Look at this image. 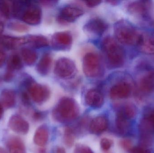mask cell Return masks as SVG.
<instances>
[{
    "mask_svg": "<svg viewBox=\"0 0 154 153\" xmlns=\"http://www.w3.org/2000/svg\"><path fill=\"white\" fill-rule=\"evenodd\" d=\"M102 49L111 68L121 67L124 65L125 55L124 50L116 41L111 37H107L102 43Z\"/></svg>",
    "mask_w": 154,
    "mask_h": 153,
    "instance_id": "6da1fadb",
    "label": "cell"
},
{
    "mask_svg": "<svg viewBox=\"0 0 154 153\" xmlns=\"http://www.w3.org/2000/svg\"><path fill=\"white\" fill-rule=\"evenodd\" d=\"M114 32L117 40L126 45H138L142 34L129 22L125 20L118 22L114 26Z\"/></svg>",
    "mask_w": 154,
    "mask_h": 153,
    "instance_id": "7a4b0ae2",
    "label": "cell"
},
{
    "mask_svg": "<svg viewBox=\"0 0 154 153\" xmlns=\"http://www.w3.org/2000/svg\"><path fill=\"white\" fill-rule=\"evenodd\" d=\"M79 113L76 102L68 97L62 98L53 111V116L59 121H70L75 119Z\"/></svg>",
    "mask_w": 154,
    "mask_h": 153,
    "instance_id": "3957f363",
    "label": "cell"
},
{
    "mask_svg": "<svg viewBox=\"0 0 154 153\" xmlns=\"http://www.w3.org/2000/svg\"><path fill=\"white\" fill-rule=\"evenodd\" d=\"M82 68L84 73L88 77H98L102 72L101 62L98 56L94 53H87L83 57Z\"/></svg>",
    "mask_w": 154,
    "mask_h": 153,
    "instance_id": "277c9868",
    "label": "cell"
},
{
    "mask_svg": "<svg viewBox=\"0 0 154 153\" xmlns=\"http://www.w3.org/2000/svg\"><path fill=\"white\" fill-rule=\"evenodd\" d=\"M76 66L73 60L67 57H61L57 60L54 67V73L60 78L68 79L75 75Z\"/></svg>",
    "mask_w": 154,
    "mask_h": 153,
    "instance_id": "5b68a950",
    "label": "cell"
},
{
    "mask_svg": "<svg viewBox=\"0 0 154 153\" xmlns=\"http://www.w3.org/2000/svg\"><path fill=\"white\" fill-rule=\"evenodd\" d=\"M28 90L33 100L38 103L45 102L51 95L50 90L47 86L36 83L29 84Z\"/></svg>",
    "mask_w": 154,
    "mask_h": 153,
    "instance_id": "8992f818",
    "label": "cell"
},
{
    "mask_svg": "<svg viewBox=\"0 0 154 153\" xmlns=\"http://www.w3.org/2000/svg\"><path fill=\"white\" fill-rule=\"evenodd\" d=\"M73 38L70 33L67 32H58L55 33L52 38L53 47L58 50L68 49L71 46Z\"/></svg>",
    "mask_w": 154,
    "mask_h": 153,
    "instance_id": "52a82bcc",
    "label": "cell"
},
{
    "mask_svg": "<svg viewBox=\"0 0 154 153\" xmlns=\"http://www.w3.org/2000/svg\"><path fill=\"white\" fill-rule=\"evenodd\" d=\"M108 28V25L104 21L100 18L91 19L84 26L85 31L97 36H101Z\"/></svg>",
    "mask_w": 154,
    "mask_h": 153,
    "instance_id": "ba28073f",
    "label": "cell"
},
{
    "mask_svg": "<svg viewBox=\"0 0 154 153\" xmlns=\"http://www.w3.org/2000/svg\"><path fill=\"white\" fill-rule=\"evenodd\" d=\"M9 126L13 131L20 134H26L29 129V123L18 115L11 116L9 119Z\"/></svg>",
    "mask_w": 154,
    "mask_h": 153,
    "instance_id": "9c48e42d",
    "label": "cell"
},
{
    "mask_svg": "<svg viewBox=\"0 0 154 153\" xmlns=\"http://www.w3.org/2000/svg\"><path fill=\"white\" fill-rule=\"evenodd\" d=\"M84 12L81 9L74 6H67L62 8L59 14L58 19L62 22L75 21L83 15Z\"/></svg>",
    "mask_w": 154,
    "mask_h": 153,
    "instance_id": "30bf717a",
    "label": "cell"
},
{
    "mask_svg": "<svg viewBox=\"0 0 154 153\" xmlns=\"http://www.w3.org/2000/svg\"><path fill=\"white\" fill-rule=\"evenodd\" d=\"M151 7L149 1H137L130 4L128 9L131 14L137 17H145L149 13Z\"/></svg>",
    "mask_w": 154,
    "mask_h": 153,
    "instance_id": "8fae6325",
    "label": "cell"
},
{
    "mask_svg": "<svg viewBox=\"0 0 154 153\" xmlns=\"http://www.w3.org/2000/svg\"><path fill=\"white\" fill-rule=\"evenodd\" d=\"M42 11L38 5L31 4L25 10L23 19L26 23L30 25H38L40 22Z\"/></svg>",
    "mask_w": 154,
    "mask_h": 153,
    "instance_id": "7c38bea8",
    "label": "cell"
},
{
    "mask_svg": "<svg viewBox=\"0 0 154 153\" xmlns=\"http://www.w3.org/2000/svg\"><path fill=\"white\" fill-rule=\"evenodd\" d=\"M131 87L126 82L118 83L110 89L109 95L113 99H123L127 98L130 95Z\"/></svg>",
    "mask_w": 154,
    "mask_h": 153,
    "instance_id": "4fadbf2b",
    "label": "cell"
},
{
    "mask_svg": "<svg viewBox=\"0 0 154 153\" xmlns=\"http://www.w3.org/2000/svg\"><path fill=\"white\" fill-rule=\"evenodd\" d=\"M85 102L88 106L95 108H98L103 105L104 97L99 91L92 89L86 93Z\"/></svg>",
    "mask_w": 154,
    "mask_h": 153,
    "instance_id": "5bb4252c",
    "label": "cell"
},
{
    "mask_svg": "<svg viewBox=\"0 0 154 153\" xmlns=\"http://www.w3.org/2000/svg\"><path fill=\"white\" fill-rule=\"evenodd\" d=\"M108 121L105 117L98 116L94 118L90 125V129L92 134H99L107 128Z\"/></svg>",
    "mask_w": 154,
    "mask_h": 153,
    "instance_id": "9a60e30c",
    "label": "cell"
},
{
    "mask_svg": "<svg viewBox=\"0 0 154 153\" xmlns=\"http://www.w3.org/2000/svg\"><path fill=\"white\" fill-rule=\"evenodd\" d=\"M139 46L141 49L145 53L154 54V33L142 34Z\"/></svg>",
    "mask_w": 154,
    "mask_h": 153,
    "instance_id": "2e32d148",
    "label": "cell"
},
{
    "mask_svg": "<svg viewBox=\"0 0 154 153\" xmlns=\"http://www.w3.org/2000/svg\"><path fill=\"white\" fill-rule=\"evenodd\" d=\"M8 153H26L23 141L18 137H11L7 142Z\"/></svg>",
    "mask_w": 154,
    "mask_h": 153,
    "instance_id": "e0dca14e",
    "label": "cell"
},
{
    "mask_svg": "<svg viewBox=\"0 0 154 153\" xmlns=\"http://www.w3.org/2000/svg\"><path fill=\"white\" fill-rule=\"evenodd\" d=\"M27 43V38H15L4 36L0 38V44L6 48H14Z\"/></svg>",
    "mask_w": 154,
    "mask_h": 153,
    "instance_id": "ac0fdd59",
    "label": "cell"
},
{
    "mask_svg": "<svg viewBox=\"0 0 154 153\" xmlns=\"http://www.w3.org/2000/svg\"><path fill=\"white\" fill-rule=\"evenodd\" d=\"M0 99L1 104L6 108H11L15 105L16 95L12 90H4L1 93Z\"/></svg>",
    "mask_w": 154,
    "mask_h": 153,
    "instance_id": "d6986e66",
    "label": "cell"
},
{
    "mask_svg": "<svg viewBox=\"0 0 154 153\" xmlns=\"http://www.w3.org/2000/svg\"><path fill=\"white\" fill-rule=\"evenodd\" d=\"M52 58L49 54H45L41 58L37 66L38 72L42 75H47L51 67Z\"/></svg>",
    "mask_w": 154,
    "mask_h": 153,
    "instance_id": "ffe728a7",
    "label": "cell"
},
{
    "mask_svg": "<svg viewBox=\"0 0 154 153\" xmlns=\"http://www.w3.org/2000/svg\"><path fill=\"white\" fill-rule=\"evenodd\" d=\"M48 137V128L44 126H42L36 130L33 137V141L36 145L42 146L46 144Z\"/></svg>",
    "mask_w": 154,
    "mask_h": 153,
    "instance_id": "44dd1931",
    "label": "cell"
},
{
    "mask_svg": "<svg viewBox=\"0 0 154 153\" xmlns=\"http://www.w3.org/2000/svg\"><path fill=\"white\" fill-rule=\"evenodd\" d=\"M139 86L140 90L145 93L154 92V76L152 72L141 79Z\"/></svg>",
    "mask_w": 154,
    "mask_h": 153,
    "instance_id": "7402d4cb",
    "label": "cell"
},
{
    "mask_svg": "<svg viewBox=\"0 0 154 153\" xmlns=\"http://www.w3.org/2000/svg\"><path fill=\"white\" fill-rule=\"evenodd\" d=\"M127 119L122 111H120L118 113L116 118V127L120 134H124L127 131L128 128V122Z\"/></svg>",
    "mask_w": 154,
    "mask_h": 153,
    "instance_id": "603a6c76",
    "label": "cell"
},
{
    "mask_svg": "<svg viewBox=\"0 0 154 153\" xmlns=\"http://www.w3.org/2000/svg\"><path fill=\"white\" fill-rule=\"evenodd\" d=\"M21 54L24 62L29 65L33 64L38 58V55L36 52L29 49H22Z\"/></svg>",
    "mask_w": 154,
    "mask_h": 153,
    "instance_id": "cb8c5ba5",
    "label": "cell"
},
{
    "mask_svg": "<svg viewBox=\"0 0 154 153\" xmlns=\"http://www.w3.org/2000/svg\"><path fill=\"white\" fill-rule=\"evenodd\" d=\"M28 39V43H30L36 48H42L47 46L48 45V39L42 36H31Z\"/></svg>",
    "mask_w": 154,
    "mask_h": 153,
    "instance_id": "d4e9b609",
    "label": "cell"
},
{
    "mask_svg": "<svg viewBox=\"0 0 154 153\" xmlns=\"http://www.w3.org/2000/svg\"><path fill=\"white\" fill-rule=\"evenodd\" d=\"M21 59L19 55L14 54L10 58L8 64V71L12 72L14 70H18L22 67Z\"/></svg>",
    "mask_w": 154,
    "mask_h": 153,
    "instance_id": "484cf974",
    "label": "cell"
},
{
    "mask_svg": "<svg viewBox=\"0 0 154 153\" xmlns=\"http://www.w3.org/2000/svg\"><path fill=\"white\" fill-rule=\"evenodd\" d=\"M64 143L69 147L73 146L75 142V135L72 128L67 127L66 128L64 133Z\"/></svg>",
    "mask_w": 154,
    "mask_h": 153,
    "instance_id": "4316f807",
    "label": "cell"
},
{
    "mask_svg": "<svg viewBox=\"0 0 154 153\" xmlns=\"http://www.w3.org/2000/svg\"><path fill=\"white\" fill-rule=\"evenodd\" d=\"M121 111L128 119H130L134 117L137 113L135 107L132 104H127L125 105L123 109V110Z\"/></svg>",
    "mask_w": 154,
    "mask_h": 153,
    "instance_id": "83f0119b",
    "label": "cell"
},
{
    "mask_svg": "<svg viewBox=\"0 0 154 153\" xmlns=\"http://www.w3.org/2000/svg\"><path fill=\"white\" fill-rule=\"evenodd\" d=\"M11 29L18 32H23L28 31L29 28L25 24L20 22H13L10 25Z\"/></svg>",
    "mask_w": 154,
    "mask_h": 153,
    "instance_id": "f1b7e54d",
    "label": "cell"
},
{
    "mask_svg": "<svg viewBox=\"0 0 154 153\" xmlns=\"http://www.w3.org/2000/svg\"><path fill=\"white\" fill-rule=\"evenodd\" d=\"M100 144L101 149L105 152H107L111 148L113 142L110 139L104 138L100 141Z\"/></svg>",
    "mask_w": 154,
    "mask_h": 153,
    "instance_id": "f546056e",
    "label": "cell"
},
{
    "mask_svg": "<svg viewBox=\"0 0 154 153\" xmlns=\"http://www.w3.org/2000/svg\"><path fill=\"white\" fill-rule=\"evenodd\" d=\"M75 153H93L91 149L84 145L78 146L75 150Z\"/></svg>",
    "mask_w": 154,
    "mask_h": 153,
    "instance_id": "4dcf8cb0",
    "label": "cell"
},
{
    "mask_svg": "<svg viewBox=\"0 0 154 153\" xmlns=\"http://www.w3.org/2000/svg\"><path fill=\"white\" fill-rule=\"evenodd\" d=\"M2 13L5 16L9 17L10 14V6L7 3L4 2L1 6Z\"/></svg>",
    "mask_w": 154,
    "mask_h": 153,
    "instance_id": "1f68e13d",
    "label": "cell"
},
{
    "mask_svg": "<svg viewBox=\"0 0 154 153\" xmlns=\"http://www.w3.org/2000/svg\"><path fill=\"white\" fill-rule=\"evenodd\" d=\"M120 145L123 149L130 151L132 149V143L127 139L122 140L120 142Z\"/></svg>",
    "mask_w": 154,
    "mask_h": 153,
    "instance_id": "d6a6232c",
    "label": "cell"
},
{
    "mask_svg": "<svg viewBox=\"0 0 154 153\" xmlns=\"http://www.w3.org/2000/svg\"><path fill=\"white\" fill-rule=\"evenodd\" d=\"M130 153H148L146 150L140 147H135L130 150Z\"/></svg>",
    "mask_w": 154,
    "mask_h": 153,
    "instance_id": "836d02e7",
    "label": "cell"
},
{
    "mask_svg": "<svg viewBox=\"0 0 154 153\" xmlns=\"http://www.w3.org/2000/svg\"><path fill=\"white\" fill-rule=\"evenodd\" d=\"M101 1H86V4L89 7H94L97 6L101 3Z\"/></svg>",
    "mask_w": 154,
    "mask_h": 153,
    "instance_id": "e575fe53",
    "label": "cell"
},
{
    "mask_svg": "<svg viewBox=\"0 0 154 153\" xmlns=\"http://www.w3.org/2000/svg\"><path fill=\"white\" fill-rule=\"evenodd\" d=\"M6 56L2 51H0V67H2L5 63Z\"/></svg>",
    "mask_w": 154,
    "mask_h": 153,
    "instance_id": "d590c367",
    "label": "cell"
},
{
    "mask_svg": "<svg viewBox=\"0 0 154 153\" xmlns=\"http://www.w3.org/2000/svg\"><path fill=\"white\" fill-rule=\"evenodd\" d=\"M148 122L150 123V125L153 126L154 127V111L152 112L147 118Z\"/></svg>",
    "mask_w": 154,
    "mask_h": 153,
    "instance_id": "8d00e7d4",
    "label": "cell"
},
{
    "mask_svg": "<svg viewBox=\"0 0 154 153\" xmlns=\"http://www.w3.org/2000/svg\"><path fill=\"white\" fill-rule=\"evenodd\" d=\"M54 153H66V150L63 147H57L54 150Z\"/></svg>",
    "mask_w": 154,
    "mask_h": 153,
    "instance_id": "74e56055",
    "label": "cell"
},
{
    "mask_svg": "<svg viewBox=\"0 0 154 153\" xmlns=\"http://www.w3.org/2000/svg\"><path fill=\"white\" fill-rule=\"evenodd\" d=\"M42 117V114L39 112H35L34 114V118L35 119H38Z\"/></svg>",
    "mask_w": 154,
    "mask_h": 153,
    "instance_id": "f35d334b",
    "label": "cell"
},
{
    "mask_svg": "<svg viewBox=\"0 0 154 153\" xmlns=\"http://www.w3.org/2000/svg\"><path fill=\"white\" fill-rule=\"evenodd\" d=\"M3 112V108L2 105L0 102V119L2 117Z\"/></svg>",
    "mask_w": 154,
    "mask_h": 153,
    "instance_id": "ab89813d",
    "label": "cell"
},
{
    "mask_svg": "<svg viewBox=\"0 0 154 153\" xmlns=\"http://www.w3.org/2000/svg\"><path fill=\"white\" fill-rule=\"evenodd\" d=\"M4 30V25L2 22H0V34L2 33Z\"/></svg>",
    "mask_w": 154,
    "mask_h": 153,
    "instance_id": "60d3db41",
    "label": "cell"
},
{
    "mask_svg": "<svg viewBox=\"0 0 154 153\" xmlns=\"http://www.w3.org/2000/svg\"><path fill=\"white\" fill-rule=\"evenodd\" d=\"M0 153H7L6 151L2 147H0Z\"/></svg>",
    "mask_w": 154,
    "mask_h": 153,
    "instance_id": "b9f144b4",
    "label": "cell"
},
{
    "mask_svg": "<svg viewBox=\"0 0 154 153\" xmlns=\"http://www.w3.org/2000/svg\"><path fill=\"white\" fill-rule=\"evenodd\" d=\"M152 74L154 76V71H153V72H152Z\"/></svg>",
    "mask_w": 154,
    "mask_h": 153,
    "instance_id": "7bdbcfd3",
    "label": "cell"
}]
</instances>
